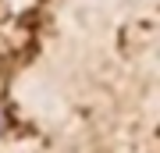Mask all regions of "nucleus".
Here are the masks:
<instances>
[{"label": "nucleus", "mask_w": 160, "mask_h": 153, "mask_svg": "<svg viewBox=\"0 0 160 153\" xmlns=\"http://www.w3.org/2000/svg\"><path fill=\"white\" fill-rule=\"evenodd\" d=\"M0 132H4V110H0Z\"/></svg>", "instance_id": "f257e3e1"}]
</instances>
